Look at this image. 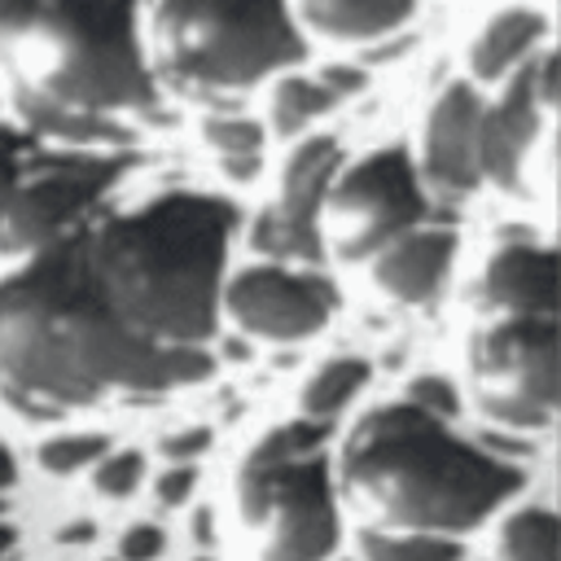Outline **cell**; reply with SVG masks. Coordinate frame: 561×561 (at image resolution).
Instances as JSON below:
<instances>
[{
    "label": "cell",
    "instance_id": "cell-1",
    "mask_svg": "<svg viewBox=\"0 0 561 561\" xmlns=\"http://www.w3.org/2000/svg\"><path fill=\"white\" fill-rule=\"evenodd\" d=\"M210 368L215 355H171L131 337L83 280L66 232L0 276V399L22 416L158 399Z\"/></svg>",
    "mask_w": 561,
    "mask_h": 561
},
{
    "label": "cell",
    "instance_id": "cell-2",
    "mask_svg": "<svg viewBox=\"0 0 561 561\" xmlns=\"http://www.w3.org/2000/svg\"><path fill=\"white\" fill-rule=\"evenodd\" d=\"M237 224L228 197L171 188L123 210L96 206L66 245L131 337L171 355H210Z\"/></svg>",
    "mask_w": 561,
    "mask_h": 561
},
{
    "label": "cell",
    "instance_id": "cell-3",
    "mask_svg": "<svg viewBox=\"0 0 561 561\" xmlns=\"http://www.w3.org/2000/svg\"><path fill=\"white\" fill-rule=\"evenodd\" d=\"M0 83L26 131L88 149H123V118L162 101L140 0H0Z\"/></svg>",
    "mask_w": 561,
    "mask_h": 561
},
{
    "label": "cell",
    "instance_id": "cell-4",
    "mask_svg": "<svg viewBox=\"0 0 561 561\" xmlns=\"http://www.w3.org/2000/svg\"><path fill=\"white\" fill-rule=\"evenodd\" d=\"M517 486L513 460L403 399L368 408L346 430L333 469V491L359 508L368 530L425 539H456L482 526Z\"/></svg>",
    "mask_w": 561,
    "mask_h": 561
},
{
    "label": "cell",
    "instance_id": "cell-5",
    "mask_svg": "<svg viewBox=\"0 0 561 561\" xmlns=\"http://www.w3.org/2000/svg\"><path fill=\"white\" fill-rule=\"evenodd\" d=\"M145 57L153 79L219 96L294 70L307 39L289 0H149Z\"/></svg>",
    "mask_w": 561,
    "mask_h": 561
},
{
    "label": "cell",
    "instance_id": "cell-6",
    "mask_svg": "<svg viewBox=\"0 0 561 561\" xmlns=\"http://www.w3.org/2000/svg\"><path fill=\"white\" fill-rule=\"evenodd\" d=\"M232 504L254 535L259 561H329L342 522L324 425L289 421L267 430L232 473Z\"/></svg>",
    "mask_w": 561,
    "mask_h": 561
},
{
    "label": "cell",
    "instance_id": "cell-7",
    "mask_svg": "<svg viewBox=\"0 0 561 561\" xmlns=\"http://www.w3.org/2000/svg\"><path fill=\"white\" fill-rule=\"evenodd\" d=\"M131 153L57 145L0 118V254L26 259L88 219L123 180Z\"/></svg>",
    "mask_w": 561,
    "mask_h": 561
},
{
    "label": "cell",
    "instance_id": "cell-8",
    "mask_svg": "<svg viewBox=\"0 0 561 561\" xmlns=\"http://www.w3.org/2000/svg\"><path fill=\"white\" fill-rule=\"evenodd\" d=\"M425 215L430 193L416 175L412 153L399 145L373 149L355 162H342L329 184L320 215L324 250L333 245V254L342 259H373L394 237L421 228Z\"/></svg>",
    "mask_w": 561,
    "mask_h": 561
},
{
    "label": "cell",
    "instance_id": "cell-9",
    "mask_svg": "<svg viewBox=\"0 0 561 561\" xmlns=\"http://www.w3.org/2000/svg\"><path fill=\"white\" fill-rule=\"evenodd\" d=\"M469 390L495 425L543 430L557 416V320H482L469 337Z\"/></svg>",
    "mask_w": 561,
    "mask_h": 561
},
{
    "label": "cell",
    "instance_id": "cell-10",
    "mask_svg": "<svg viewBox=\"0 0 561 561\" xmlns=\"http://www.w3.org/2000/svg\"><path fill=\"white\" fill-rule=\"evenodd\" d=\"M337 307V289L324 272L289 263H254L224 276L219 316H228L245 337L259 342H302L316 337Z\"/></svg>",
    "mask_w": 561,
    "mask_h": 561
},
{
    "label": "cell",
    "instance_id": "cell-11",
    "mask_svg": "<svg viewBox=\"0 0 561 561\" xmlns=\"http://www.w3.org/2000/svg\"><path fill=\"white\" fill-rule=\"evenodd\" d=\"M342 167V149L333 136H307L294 145L280 171L276 202L250 219V245L267 263H320L324 259V197Z\"/></svg>",
    "mask_w": 561,
    "mask_h": 561
},
{
    "label": "cell",
    "instance_id": "cell-12",
    "mask_svg": "<svg viewBox=\"0 0 561 561\" xmlns=\"http://www.w3.org/2000/svg\"><path fill=\"white\" fill-rule=\"evenodd\" d=\"M548 105H552V53L539 48L526 66H517L504 79V92L495 101H482V127H478L482 180H491L504 193L526 188V158L539 140Z\"/></svg>",
    "mask_w": 561,
    "mask_h": 561
},
{
    "label": "cell",
    "instance_id": "cell-13",
    "mask_svg": "<svg viewBox=\"0 0 561 561\" xmlns=\"http://www.w3.org/2000/svg\"><path fill=\"white\" fill-rule=\"evenodd\" d=\"M478 127H482V92L473 83H447L425 114L421 131V184L465 197L482 184L478 167Z\"/></svg>",
    "mask_w": 561,
    "mask_h": 561
},
{
    "label": "cell",
    "instance_id": "cell-14",
    "mask_svg": "<svg viewBox=\"0 0 561 561\" xmlns=\"http://www.w3.org/2000/svg\"><path fill=\"white\" fill-rule=\"evenodd\" d=\"M473 307L482 320H557V254L535 241L500 245L473 280Z\"/></svg>",
    "mask_w": 561,
    "mask_h": 561
},
{
    "label": "cell",
    "instance_id": "cell-15",
    "mask_svg": "<svg viewBox=\"0 0 561 561\" xmlns=\"http://www.w3.org/2000/svg\"><path fill=\"white\" fill-rule=\"evenodd\" d=\"M456 245H460L456 228L421 224V228L394 237L390 245H381L368 259L373 263V285L394 302H430L443 289V280L456 263Z\"/></svg>",
    "mask_w": 561,
    "mask_h": 561
},
{
    "label": "cell",
    "instance_id": "cell-16",
    "mask_svg": "<svg viewBox=\"0 0 561 561\" xmlns=\"http://www.w3.org/2000/svg\"><path fill=\"white\" fill-rule=\"evenodd\" d=\"M543 35H548V22H543L539 9H530V4L500 9L473 35V48H469L473 79L478 83H504L517 66H526L543 48Z\"/></svg>",
    "mask_w": 561,
    "mask_h": 561
},
{
    "label": "cell",
    "instance_id": "cell-17",
    "mask_svg": "<svg viewBox=\"0 0 561 561\" xmlns=\"http://www.w3.org/2000/svg\"><path fill=\"white\" fill-rule=\"evenodd\" d=\"M416 13V0H298V26L337 39V44H364L381 39L399 26H408Z\"/></svg>",
    "mask_w": 561,
    "mask_h": 561
},
{
    "label": "cell",
    "instance_id": "cell-18",
    "mask_svg": "<svg viewBox=\"0 0 561 561\" xmlns=\"http://www.w3.org/2000/svg\"><path fill=\"white\" fill-rule=\"evenodd\" d=\"M364 386H368V359H359V355H333V359H324L302 381V394H298L302 421L324 425L329 416H337L342 408H351Z\"/></svg>",
    "mask_w": 561,
    "mask_h": 561
},
{
    "label": "cell",
    "instance_id": "cell-19",
    "mask_svg": "<svg viewBox=\"0 0 561 561\" xmlns=\"http://www.w3.org/2000/svg\"><path fill=\"white\" fill-rule=\"evenodd\" d=\"M495 561H561V526L543 504L513 508L495 530Z\"/></svg>",
    "mask_w": 561,
    "mask_h": 561
},
{
    "label": "cell",
    "instance_id": "cell-20",
    "mask_svg": "<svg viewBox=\"0 0 561 561\" xmlns=\"http://www.w3.org/2000/svg\"><path fill=\"white\" fill-rule=\"evenodd\" d=\"M329 110H333V96L320 88L316 75H280L267 96V127L280 140H289V136H302Z\"/></svg>",
    "mask_w": 561,
    "mask_h": 561
},
{
    "label": "cell",
    "instance_id": "cell-21",
    "mask_svg": "<svg viewBox=\"0 0 561 561\" xmlns=\"http://www.w3.org/2000/svg\"><path fill=\"white\" fill-rule=\"evenodd\" d=\"M202 140L224 158L232 180H250L259 171V149H263V123L237 110H219L202 118Z\"/></svg>",
    "mask_w": 561,
    "mask_h": 561
},
{
    "label": "cell",
    "instance_id": "cell-22",
    "mask_svg": "<svg viewBox=\"0 0 561 561\" xmlns=\"http://www.w3.org/2000/svg\"><path fill=\"white\" fill-rule=\"evenodd\" d=\"M105 451H110V438H105V434L75 430V434H53V438H44L39 451H35V460H39L44 473L66 478V473H83V469H92Z\"/></svg>",
    "mask_w": 561,
    "mask_h": 561
},
{
    "label": "cell",
    "instance_id": "cell-23",
    "mask_svg": "<svg viewBox=\"0 0 561 561\" xmlns=\"http://www.w3.org/2000/svg\"><path fill=\"white\" fill-rule=\"evenodd\" d=\"M359 552H364V561H460V548L451 539L381 535V530H364Z\"/></svg>",
    "mask_w": 561,
    "mask_h": 561
},
{
    "label": "cell",
    "instance_id": "cell-24",
    "mask_svg": "<svg viewBox=\"0 0 561 561\" xmlns=\"http://www.w3.org/2000/svg\"><path fill=\"white\" fill-rule=\"evenodd\" d=\"M140 473H145V456L131 451V447H110L96 465H92V491L105 495V500H127L136 486H140Z\"/></svg>",
    "mask_w": 561,
    "mask_h": 561
},
{
    "label": "cell",
    "instance_id": "cell-25",
    "mask_svg": "<svg viewBox=\"0 0 561 561\" xmlns=\"http://www.w3.org/2000/svg\"><path fill=\"white\" fill-rule=\"evenodd\" d=\"M403 403H412L416 412H425L434 421H451L460 412V390H456V381H447L438 373H421V377L408 381Z\"/></svg>",
    "mask_w": 561,
    "mask_h": 561
},
{
    "label": "cell",
    "instance_id": "cell-26",
    "mask_svg": "<svg viewBox=\"0 0 561 561\" xmlns=\"http://www.w3.org/2000/svg\"><path fill=\"white\" fill-rule=\"evenodd\" d=\"M118 561H158L162 557V530L149 522H136L118 535Z\"/></svg>",
    "mask_w": 561,
    "mask_h": 561
},
{
    "label": "cell",
    "instance_id": "cell-27",
    "mask_svg": "<svg viewBox=\"0 0 561 561\" xmlns=\"http://www.w3.org/2000/svg\"><path fill=\"white\" fill-rule=\"evenodd\" d=\"M193 486H197V469L193 465H167L158 473V482H153V495H158V504L175 508V504H184L193 495Z\"/></svg>",
    "mask_w": 561,
    "mask_h": 561
},
{
    "label": "cell",
    "instance_id": "cell-28",
    "mask_svg": "<svg viewBox=\"0 0 561 561\" xmlns=\"http://www.w3.org/2000/svg\"><path fill=\"white\" fill-rule=\"evenodd\" d=\"M206 447H210V430H202V425L162 438V456H167V465H193Z\"/></svg>",
    "mask_w": 561,
    "mask_h": 561
},
{
    "label": "cell",
    "instance_id": "cell-29",
    "mask_svg": "<svg viewBox=\"0 0 561 561\" xmlns=\"http://www.w3.org/2000/svg\"><path fill=\"white\" fill-rule=\"evenodd\" d=\"M316 79L333 96V105L346 101V96H355V92H364V83H368L364 70H355V66H324V70H316Z\"/></svg>",
    "mask_w": 561,
    "mask_h": 561
},
{
    "label": "cell",
    "instance_id": "cell-30",
    "mask_svg": "<svg viewBox=\"0 0 561 561\" xmlns=\"http://www.w3.org/2000/svg\"><path fill=\"white\" fill-rule=\"evenodd\" d=\"M13 478H18V465H13V451L0 443V495L13 486Z\"/></svg>",
    "mask_w": 561,
    "mask_h": 561
},
{
    "label": "cell",
    "instance_id": "cell-31",
    "mask_svg": "<svg viewBox=\"0 0 561 561\" xmlns=\"http://www.w3.org/2000/svg\"><path fill=\"white\" fill-rule=\"evenodd\" d=\"M9 543H13V530H9V526H0V561H4V552H9Z\"/></svg>",
    "mask_w": 561,
    "mask_h": 561
}]
</instances>
